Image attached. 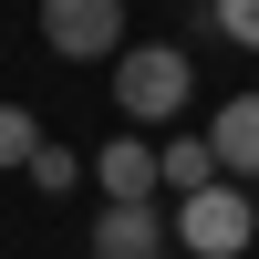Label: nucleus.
<instances>
[{
	"label": "nucleus",
	"mask_w": 259,
	"mask_h": 259,
	"mask_svg": "<svg viewBox=\"0 0 259 259\" xmlns=\"http://www.w3.org/2000/svg\"><path fill=\"white\" fill-rule=\"evenodd\" d=\"M166 239H177V249H197V259H239V249L259 239V207H249V187H239V177H207L197 197H177Z\"/></svg>",
	"instance_id": "nucleus-1"
},
{
	"label": "nucleus",
	"mask_w": 259,
	"mask_h": 259,
	"mask_svg": "<svg viewBox=\"0 0 259 259\" xmlns=\"http://www.w3.org/2000/svg\"><path fill=\"white\" fill-rule=\"evenodd\" d=\"M187 94H197V73H187V52H166V41H145V52L124 41V52H114V104H124L135 124H166V114H177Z\"/></svg>",
	"instance_id": "nucleus-2"
},
{
	"label": "nucleus",
	"mask_w": 259,
	"mask_h": 259,
	"mask_svg": "<svg viewBox=\"0 0 259 259\" xmlns=\"http://www.w3.org/2000/svg\"><path fill=\"white\" fill-rule=\"evenodd\" d=\"M41 41L62 62H114L124 52V0H41Z\"/></svg>",
	"instance_id": "nucleus-3"
},
{
	"label": "nucleus",
	"mask_w": 259,
	"mask_h": 259,
	"mask_svg": "<svg viewBox=\"0 0 259 259\" xmlns=\"http://www.w3.org/2000/svg\"><path fill=\"white\" fill-rule=\"evenodd\" d=\"M207 156H218V177H259V94H228L218 104V124H207Z\"/></svg>",
	"instance_id": "nucleus-6"
},
{
	"label": "nucleus",
	"mask_w": 259,
	"mask_h": 259,
	"mask_svg": "<svg viewBox=\"0 0 259 259\" xmlns=\"http://www.w3.org/2000/svg\"><path fill=\"white\" fill-rule=\"evenodd\" d=\"M207 177H218V156H207V135H177V145H156V187H166V197H197Z\"/></svg>",
	"instance_id": "nucleus-7"
},
{
	"label": "nucleus",
	"mask_w": 259,
	"mask_h": 259,
	"mask_svg": "<svg viewBox=\"0 0 259 259\" xmlns=\"http://www.w3.org/2000/svg\"><path fill=\"white\" fill-rule=\"evenodd\" d=\"M21 177H31L41 197H73V177H83V166H73V145H31V156H21Z\"/></svg>",
	"instance_id": "nucleus-8"
},
{
	"label": "nucleus",
	"mask_w": 259,
	"mask_h": 259,
	"mask_svg": "<svg viewBox=\"0 0 259 259\" xmlns=\"http://www.w3.org/2000/svg\"><path fill=\"white\" fill-rule=\"evenodd\" d=\"M41 145V124H31V104H0V166H21Z\"/></svg>",
	"instance_id": "nucleus-9"
},
{
	"label": "nucleus",
	"mask_w": 259,
	"mask_h": 259,
	"mask_svg": "<svg viewBox=\"0 0 259 259\" xmlns=\"http://www.w3.org/2000/svg\"><path fill=\"white\" fill-rule=\"evenodd\" d=\"M207 11H218V31L239 41V52H259V0H207Z\"/></svg>",
	"instance_id": "nucleus-10"
},
{
	"label": "nucleus",
	"mask_w": 259,
	"mask_h": 259,
	"mask_svg": "<svg viewBox=\"0 0 259 259\" xmlns=\"http://www.w3.org/2000/svg\"><path fill=\"white\" fill-rule=\"evenodd\" d=\"M94 187H104V207H156V145H145V135H114L94 156Z\"/></svg>",
	"instance_id": "nucleus-4"
},
{
	"label": "nucleus",
	"mask_w": 259,
	"mask_h": 259,
	"mask_svg": "<svg viewBox=\"0 0 259 259\" xmlns=\"http://www.w3.org/2000/svg\"><path fill=\"white\" fill-rule=\"evenodd\" d=\"M83 259H166V218L156 207H104L94 239H83Z\"/></svg>",
	"instance_id": "nucleus-5"
}]
</instances>
